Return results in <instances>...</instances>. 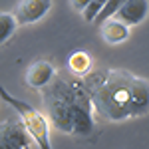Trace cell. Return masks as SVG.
Wrapping results in <instances>:
<instances>
[{
	"label": "cell",
	"instance_id": "1",
	"mask_svg": "<svg viewBox=\"0 0 149 149\" xmlns=\"http://www.w3.org/2000/svg\"><path fill=\"white\" fill-rule=\"evenodd\" d=\"M131 81L125 70H107L100 88L92 93L95 111L107 121H123L131 117Z\"/></svg>",
	"mask_w": 149,
	"mask_h": 149
},
{
	"label": "cell",
	"instance_id": "6",
	"mask_svg": "<svg viewBox=\"0 0 149 149\" xmlns=\"http://www.w3.org/2000/svg\"><path fill=\"white\" fill-rule=\"evenodd\" d=\"M52 8V0H20L16 6V18L20 24L40 22Z\"/></svg>",
	"mask_w": 149,
	"mask_h": 149
},
{
	"label": "cell",
	"instance_id": "10",
	"mask_svg": "<svg viewBox=\"0 0 149 149\" xmlns=\"http://www.w3.org/2000/svg\"><path fill=\"white\" fill-rule=\"evenodd\" d=\"M129 28L131 26H127L125 22L117 20V18H109V20H105L100 26V32H102L103 42H107V44H121V42H125L129 38Z\"/></svg>",
	"mask_w": 149,
	"mask_h": 149
},
{
	"label": "cell",
	"instance_id": "13",
	"mask_svg": "<svg viewBox=\"0 0 149 149\" xmlns=\"http://www.w3.org/2000/svg\"><path fill=\"white\" fill-rule=\"evenodd\" d=\"M123 2H125V0H107V2H105V6H103V10L100 12V16L95 18V22H93V24H100V26H102L105 20L113 18L115 12L121 8V4H123Z\"/></svg>",
	"mask_w": 149,
	"mask_h": 149
},
{
	"label": "cell",
	"instance_id": "14",
	"mask_svg": "<svg viewBox=\"0 0 149 149\" xmlns=\"http://www.w3.org/2000/svg\"><path fill=\"white\" fill-rule=\"evenodd\" d=\"M90 2H92V0H70L72 8H74V10H80V12L84 10V8H86V6H88Z\"/></svg>",
	"mask_w": 149,
	"mask_h": 149
},
{
	"label": "cell",
	"instance_id": "9",
	"mask_svg": "<svg viewBox=\"0 0 149 149\" xmlns=\"http://www.w3.org/2000/svg\"><path fill=\"white\" fill-rule=\"evenodd\" d=\"M149 113V80L133 76L131 81V117Z\"/></svg>",
	"mask_w": 149,
	"mask_h": 149
},
{
	"label": "cell",
	"instance_id": "11",
	"mask_svg": "<svg viewBox=\"0 0 149 149\" xmlns=\"http://www.w3.org/2000/svg\"><path fill=\"white\" fill-rule=\"evenodd\" d=\"M68 68H70V72H72L74 76L86 78L93 68V60H92V56H90L88 52L76 50V52H72L70 58H68Z\"/></svg>",
	"mask_w": 149,
	"mask_h": 149
},
{
	"label": "cell",
	"instance_id": "12",
	"mask_svg": "<svg viewBox=\"0 0 149 149\" xmlns=\"http://www.w3.org/2000/svg\"><path fill=\"white\" fill-rule=\"evenodd\" d=\"M18 26H20V22H18L14 12H2L0 14V42L6 44L12 38V34L16 32Z\"/></svg>",
	"mask_w": 149,
	"mask_h": 149
},
{
	"label": "cell",
	"instance_id": "4",
	"mask_svg": "<svg viewBox=\"0 0 149 149\" xmlns=\"http://www.w3.org/2000/svg\"><path fill=\"white\" fill-rule=\"evenodd\" d=\"M93 97L86 90L81 81L72 84V121H74V135H90L93 131L92 117Z\"/></svg>",
	"mask_w": 149,
	"mask_h": 149
},
{
	"label": "cell",
	"instance_id": "5",
	"mask_svg": "<svg viewBox=\"0 0 149 149\" xmlns=\"http://www.w3.org/2000/svg\"><path fill=\"white\" fill-rule=\"evenodd\" d=\"M0 143L6 149H22L36 145L34 137L30 133V129L26 127L24 119L20 117V113L6 117L2 121V129H0Z\"/></svg>",
	"mask_w": 149,
	"mask_h": 149
},
{
	"label": "cell",
	"instance_id": "7",
	"mask_svg": "<svg viewBox=\"0 0 149 149\" xmlns=\"http://www.w3.org/2000/svg\"><path fill=\"white\" fill-rule=\"evenodd\" d=\"M56 78V68L46 62V60H38L34 62L30 68L26 70V84L32 88V90H44L50 81Z\"/></svg>",
	"mask_w": 149,
	"mask_h": 149
},
{
	"label": "cell",
	"instance_id": "3",
	"mask_svg": "<svg viewBox=\"0 0 149 149\" xmlns=\"http://www.w3.org/2000/svg\"><path fill=\"white\" fill-rule=\"evenodd\" d=\"M2 100L10 105L12 109H16V113H20V117L24 119L26 127L30 129L32 137H34L36 145L42 149H50L52 147V141H50V123H48V115H44L42 111H38L36 107H32L28 102H22L18 97H14L6 92L4 88L0 90Z\"/></svg>",
	"mask_w": 149,
	"mask_h": 149
},
{
	"label": "cell",
	"instance_id": "2",
	"mask_svg": "<svg viewBox=\"0 0 149 149\" xmlns=\"http://www.w3.org/2000/svg\"><path fill=\"white\" fill-rule=\"evenodd\" d=\"M42 100L46 105V115L52 125L62 133H74L72 121V84L62 78H54L42 90Z\"/></svg>",
	"mask_w": 149,
	"mask_h": 149
},
{
	"label": "cell",
	"instance_id": "8",
	"mask_svg": "<svg viewBox=\"0 0 149 149\" xmlns=\"http://www.w3.org/2000/svg\"><path fill=\"white\" fill-rule=\"evenodd\" d=\"M149 14V0H125L121 8L115 12L113 18L125 22L127 26H137L141 24Z\"/></svg>",
	"mask_w": 149,
	"mask_h": 149
}]
</instances>
